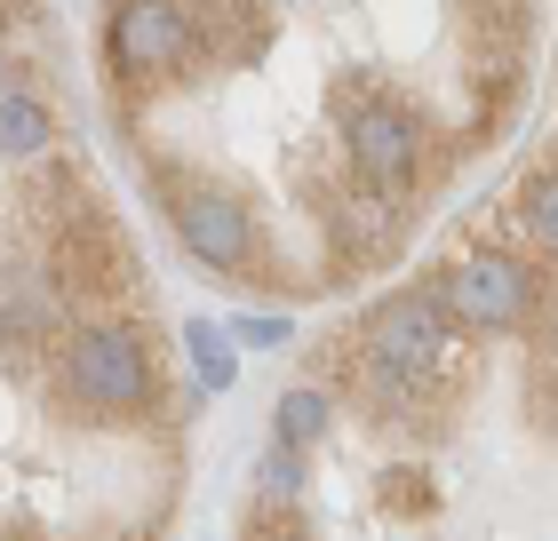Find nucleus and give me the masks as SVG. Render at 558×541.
Returning a JSON list of instances; mask_svg holds the SVG:
<instances>
[{
  "mask_svg": "<svg viewBox=\"0 0 558 541\" xmlns=\"http://www.w3.org/2000/svg\"><path fill=\"white\" fill-rule=\"evenodd\" d=\"M463 374H471V334L447 319L430 279L408 295H384L360 327H343L319 351V391H343L375 430H415V438L463 398Z\"/></svg>",
  "mask_w": 558,
  "mask_h": 541,
  "instance_id": "nucleus-1",
  "label": "nucleus"
},
{
  "mask_svg": "<svg viewBox=\"0 0 558 541\" xmlns=\"http://www.w3.org/2000/svg\"><path fill=\"white\" fill-rule=\"evenodd\" d=\"M57 398L81 422H160V351L136 319H81L57 343Z\"/></svg>",
  "mask_w": 558,
  "mask_h": 541,
  "instance_id": "nucleus-2",
  "label": "nucleus"
},
{
  "mask_svg": "<svg viewBox=\"0 0 558 541\" xmlns=\"http://www.w3.org/2000/svg\"><path fill=\"white\" fill-rule=\"evenodd\" d=\"M144 175H151V199H160L168 231L184 239V255H192L199 271H216V279H264V287H271L264 231H256V216L232 199V184L184 175V168H168V160H151Z\"/></svg>",
  "mask_w": 558,
  "mask_h": 541,
  "instance_id": "nucleus-3",
  "label": "nucleus"
},
{
  "mask_svg": "<svg viewBox=\"0 0 558 541\" xmlns=\"http://www.w3.org/2000/svg\"><path fill=\"white\" fill-rule=\"evenodd\" d=\"M192 64H199V33L184 0H112L105 9V72L129 112L151 88H184Z\"/></svg>",
  "mask_w": 558,
  "mask_h": 541,
  "instance_id": "nucleus-4",
  "label": "nucleus"
},
{
  "mask_svg": "<svg viewBox=\"0 0 558 541\" xmlns=\"http://www.w3.org/2000/svg\"><path fill=\"white\" fill-rule=\"evenodd\" d=\"M439 303L463 334H511V327H535L543 303H550V263H526L519 247H471L463 263H447L439 279Z\"/></svg>",
  "mask_w": 558,
  "mask_h": 541,
  "instance_id": "nucleus-5",
  "label": "nucleus"
},
{
  "mask_svg": "<svg viewBox=\"0 0 558 541\" xmlns=\"http://www.w3.org/2000/svg\"><path fill=\"white\" fill-rule=\"evenodd\" d=\"M511 247L526 255V263H550V247H558V168H550V151H535V160H526V175H519Z\"/></svg>",
  "mask_w": 558,
  "mask_h": 541,
  "instance_id": "nucleus-6",
  "label": "nucleus"
},
{
  "mask_svg": "<svg viewBox=\"0 0 558 541\" xmlns=\"http://www.w3.org/2000/svg\"><path fill=\"white\" fill-rule=\"evenodd\" d=\"M279 446H288V454H303V446H312V438L327 430V391H319V382H303V391H288V398H279Z\"/></svg>",
  "mask_w": 558,
  "mask_h": 541,
  "instance_id": "nucleus-7",
  "label": "nucleus"
},
{
  "mask_svg": "<svg viewBox=\"0 0 558 541\" xmlns=\"http://www.w3.org/2000/svg\"><path fill=\"white\" fill-rule=\"evenodd\" d=\"M295 485H303V454L271 446L264 454V502H295Z\"/></svg>",
  "mask_w": 558,
  "mask_h": 541,
  "instance_id": "nucleus-8",
  "label": "nucleus"
},
{
  "mask_svg": "<svg viewBox=\"0 0 558 541\" xmlns=\"http://www.w3.org/2000/svg\"><path fill=\"white\" fill-rule=\"evenodd\" d=\"M192 351H199V374H208V382H232V358H223L216 327H192Z\"/></svg>",
  "mask_w": 558,
  "mask_h": 541,
  "instance_id": "nucleus-9",
  "label": "nucleus"
},
{
  "mask_svg": "<svg viewBox=\"0 0 558 541\" xmlns=\"http://www.w3.org/2000/svg\"><path fill=\"white\" fill-rule=\"evenodd\" d=\"M240 343H288V327H279V319H247Z\"/></svg>",
  "mask_w": 558,
  "mask_h": 541,
  "instance_id": "nucleus-10",
  "label": "nucleus"
}]
</instances>
